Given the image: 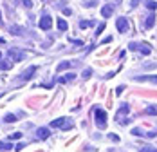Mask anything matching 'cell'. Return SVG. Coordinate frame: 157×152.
I'll list each match as a JSON object with an SVG mask.
<instances>
[{"mask_svg": "<svg viewBox=\"0 0 157 152\" xmlns=\"http://www.w3.org/2000/svg\"><path fill=\"white\" fill-rule=\"evenodd\" d=\"M51 127H54V129H63V130H71V129H72V122L67 120V118H58V120H52V122H51Z\"/></svg>", "mask_w": 157, "mask_h": 152, "instance_id": "1", "label": "cell"}, {"mask_svg": "<svg viewBox=\"0 0 157 152\" xmlns=\"http://www.w3.org/2000/svg\"><path fill=\"white\" fill-rule=\"evenodd\" d=\"M94 114H96V125H98L99 129H105V127H107V112L101 110V109H96Z\"/></svg>", "mask_w": 157, "mask_h": 152, "instance_id": "2", "label": "cell"}, {"mask_svg": "<svg viewBox=\"0 0 157 152\" xmlns=\"http://www.w3.org/2000/svg\"><path fill=\"white\" fill-rule=\"evenodd\" d=\"M130 112V105L128 103H123V105L119 107V110H117V114H116V118H117V122L121 123V125H126V118L125 114Z\"/></svg>", "mask_w": 157, "mask_h": 152, "instance_id": "3", "label": "cell"}, {"mask_svg": "<svg viewBox=\"0 0 157 152\" xmlns=\"http://www.w3.org/2000/svg\"><path fill=\"white\" fill-rule=\"evenodd\" d=\"M7 54H9V58H11L13 62H22L24 58H25V54H24L22 51H18V49H9Z\"/></svg>", "mask_w": 157, "mask_h": 152, "instance_id": "4", "label": "cell"}, {"mask_svg": "<svg viewBox=\"0 0 157 152\" xmlns=\"http://www.w3.org/2000/svg\"><path fill=\"white\" fill-rule=\"evenodd\" d=\"M40 29H44V31H49L51 27H52V18L49 15H45V16H42V20H40Z\"/></svg>", "mask_w": 157, "mask_h": 152, "instance_id": "5", "label": "cell"}, {"mask_svg": "<svg viewBox=\"0 0 157 152\" xmlns=\"http://www.w3.org/2000/svg\"><path fill=\"white\" fill-rule=\"evenodd\" d=\"M116 27H117V33H126V29H128V20L126 18H117L116 20Z\"/></svg>", "mask_w": 157, "mask_h": 152, "instance_id": "6", "label": "cell"}, {"mask_svg": "<svg viewBox=\"0 0 157 152\" xmlns=\"http://www.w3.org/2000/svg\"><path fill=\"white\" fill-rule=\"evenodd\" d=\"M130 49H132V51L139 49L143 54H150V46H148V44H130Z\"/></svg>", "mask_w": 157, "mask_h": 152, "instance_id": "7", "label": "cell"}, {"mask_svg": "<svg viewBox=\"0 0 157 152\" xmlns=\"http://www.w3.org/2000/svg\"><path fill=\"white\" fill-rule=\"evenodd\" d=\"M112 13H114V6L107 4V6H103V7H101V16H103V18H110Z\"/></svg>", "mask_w": 157, "mask_h": 152, "instance_id": "8", "label": "cell"}, {"mask_svg": "<svg viewBox=\"0 0 157 152\" xmlns=\"http://www.w3.org/2000/svg\"><path fill=\"white\" fill-rule=\"evenodd\" d=\"M36 134H38V138H40V139H47V138L51 136V130H49V129H45V127H40V129L36 130Z\"/></svg>", "mask_w": 157, "mask_h": 152, "instance_id": "9", "label": "cell"}, {"mask_svg": "<svg viewBox=\"0 0 157 152\" xmlns=\"http://www.w3.org/2000/svg\"><path fill=\"white\" fill-rule=\"evenodd\" d=\"M154 24H155V15H154V13H150L148 18H146V22H144V29H152V27H154Z\"/></svg>", "mask_w": 157, "mask_h": 152, "instance_id": "10", "label": "cell"}, {"mask_svg": "<svg viewBox=\"0 0 157 152\" xmlns=\"http://www.w3.org/2000/svg\"><path fill=\"white\" fill-rule=\"evenodd\" d=\"M13 65H15L13 60H0V69H2V71H9Z\"/></svg>", "mask_w": 157, "mask_h": 152, "instance_id": "11", "label": "cell"}, {"mask_svg": "<svg viewBox=\"0 0 157 152\" xmlns=\"http://www.w3.org/2000/svg\"><path fill=\"white\" fill-rule=\"evenodd\" d=\"M74 78H76V74H74V73H67L65 76L58 78V82H60V83H69V82H72Z\"/></svg>", "mask_w": 157, "mask_h": 152, "instance_id": "12", "label": "cell"}, {"mask_svg": "<svg viewBox=\"0 0 157 152\" xmlns=\"http://www.w3.org/2000/svg\"><path fill=\"white\" fill-rule=\"evenodd\" d=\"M71 67H72V62H62V63H58L56 71L62 73V71H67V69H71Z\"/></svg>", "mask_w": 157, "mask_h": 152, "instance_id": "13", "label": "cell"}, {"mask_svg": "<svg viewBox=\"0 0 157 152\" xmlns=\"http://www.w3.org/2000/svg\"><path fill=\"white\" fill-rule=\"evenodd\" d=\"M136 80L137 82H152V83H157V76H137Z\"/></svg>", "mask_w": 157, "mask_h": 152, "instance_id": "14", "label": "cell"}, {"mask_svg": "<svg viewBox=\"0 0 157 152\" xmlns=\"http://www.w3.org/2000/svg\"><path fill=\"white\" fill-rule=\"evenodd\" d=\"M144 114H148V116H157V105H148L144 109Z\"/></svg>", "mask_w": 157, "mask_h": 152, "instance_id": "15", "label": "cell"}, {"mask_svg": "<svg viewBox=\"0 0 157 152\" xmlns=\"http://www.w3.org/2000/svg\"><path fill=\"white\" fill-rule=\"evenodd\" d=\"M34 71H36V67L33 65V67H29V69H27V71H25V73L22 74V78H24V80H29V78H31V76L34 74Z\"/></svg>", "mask_w": 157, "mask_h": 152, "instance_id": "16", "label": "cell"}, {"mask_svg": "<svg viewBox=\"0 0 157 152\" xmlns=\"http://www.w3.org/2000/svg\"><path fill=\"white\" fill-rule=\"evenodd\" d=\"M67 27H69V26H67V22H65L63 18H58V29H60V31H67Z\"/></svg>", "mask_w": 157, "mask_h": 152, "instance_id": "17", "label": "cell"}, {"mask_svg": "<svg viewBox=\"0 0 157 152\" xmlns=\"http://www.w3.org/2000/svg\"><path fill=\"white\" fill-rule=\"evenodd\" d=\"M92 24H94V22H90V20H81V22H79V27H81V29H87V27H90Z\"/></svg>", "mask_w": 157, "mask_h": 152, "instance_id": "18", "label": "cell"}, {"mask_svg": "<svg viewBox=\"0 0 157 152\" xmlns=\"http://www.w3.org/2000/svg\"><path fill=\"white\" fill-rule=\"evenodd\" d=\"M4 122L6 123H13V122H16V116L15 114H7V116L4 118Z\"/></svg>", "mask_w": 157, "mask_h": 152, "instance_id": "19", "label": "cell"}, {"mask_svg": "<svg viewBox=\"0 0 157 152\" xmlns=\"http://www.w3.org/2000/svg\"><path fill=\"white\" fill-rule=\"evenodd\" d=\"M9 149H13V147H11V143H6V141H2V143H0V150H9Z\"/></svg>", "mask_w": 157, "mask_h": 152, "instance_id": "20", "label": "cell"}, {"mask_svg": "<svg viewBox=\"0 0 157 152\" xmlns=\"http://www.w3.org/2000/svg\"><path fill=\"white\" fill-rule=\"evenodd\" d=\"M146 7L154 11V9H157V2H154V0H150V2H146Z\"/></svg>", "mask_w": 157, "mask_h": 152, "instance_id": "21", "label": "cell"}, {"mask_svg": "<svg viewBox=\"0 0 157 152\" xmlns=\"http://www.w3.org/2000/svg\"><path fill=\"white\" fill-rule=\"evenodd\" d=\"M90 74H92V69H85V71H83V78H85V80L90 78Z\"/></svg>", "mask_w": 157, "mask_h": 152, "instance_id": "22", "label": "cell"}, {"mask_svg": "<svg viewBox=\"0 0 157 152\" xmlns=\"http://www.w3.org/2000/svg\"><path fill=\"white\" fill-rule=\"evenodd\" d=\"M132 134H136V136H144V132H143L141 129H134V130H132Z\"/></svg>", "mask_w": 157, "mask_h": 152, "instance_id": "23", "label": "cell"}, {"mask_svg": "<svg viewBox=\"0 0 157 152\" xmlns=\"http://www.w3.org/2000/svg\"><path fill=\"white\" fill-rule=\"evenodd\" d=\"M141 152H157V150L154 149V147H143Z\"/></svg>", "mask_w": 157, "mask_h": 152, "instance_id": "24", "label": "cell"}, {"mask_svg": "<svg viewBox=\"0 0 157 152\" xmlns=\"http://www.w3.org/2000/svg\"><path fill=\"white\" fill-rule=\"evenodd\" d=\"M11 31H13V34H18V36H20V34H22V33H20V27H15V26H13V27H11Z\"/></svg>", "mask_w": 157, "mask_h": 152, "instance_id": "25", "label": "cell"}, {"mask_svg": "<svg viewBox=\"0 0 157 152\" xmlns=\"http://www.w3.org/2000/svg\"><path fill=\"white\" fill-rule=\"evenodd\" d=\"M20 138H22V134H20V132H15V134L9 136V139H20Z\"/></svg>", "mask_w": 157, "mask_h": 152, "instance_id": "26", "label": "cell"}, {"mask_svg": "<svg viewBox=\"0 0 157 152\" xmlns=\"http://www.w3.org/2000/svg\"><path fill=\"white\" fill-rule=\"evenodd\" d=\"M71 42H72V44H76V46H83V42H81V40H72V38H71Z\"/></svg>", "mask_w": 157, "mask_h": 152, "instance_id": "27", "label": "cell"}, {"mask_svg": "<svg viewBox=\"0 0 157 152\" xmlns=\"http://www.w3.org/2000/svg\"><path fill=\"white\" fill-rule=\"evenodd\" d=\"M125 91V87H123V85H121V87H117V89H116V94H121V92Z\"/></svg>", "mask_w": 157, "mask_h": 152, "instance_id": "28", "label": "cell"}, {"mask_svg": "<svg viewBox=\"0 0 157 152\" xmlns=\"http://www.w3.org/2000/svg\"><path fill=\"white\" fill-rule=\"evenodd\" d=\"M24 6H27V7H31V6H33V2H31V0H24Z\"/></svg>", "mask_w": 157, "mask_h": 152, "instance_id": "29", "label": "cell"}, {"mask_svg": "<svg viewBox=\"0 0 157 152\" xmlns=\"http://www.w3.org/2000/svg\"><path fill=\"white\" fill-rule=\"evenodd\" d=\"M105 29V24H101V26H99V27H98V33H96V34H99V33H101V31Z\"/></svg>", "mask_w": 157, "mask_h": 152, "instance_id": "30", "label": "cell"}, {"mask_svg": "<svg viewBox=\"0 0 157 152\" xmlns=\"http://www.w3.org/2000/svg\"><path fill=\"white\" fill-rule=\"evenodd\" d=\"M137 2H139V0H132V4H130V6H132V7H136V6H137Z\"/></svg>", "mask_w": 157, "mask_h": 152, "instance_id": "31", "label": "cell"}, {"mask_svg": "<svg viewBox=\"0 0 157 152\" xmlns=\"http://www.w3.org/2000/svg\"><path fill=\"white\" fill-rule=\"evenodd\" d=\"M0 44H4V38H0Z\"/></svg>", "mask_w": 157, "mask_h": 152, "instance_id": "32", "label": "cell"}, {"mask_svg": "<svg viewBox=\"0 0 157 152\" xmlns=\"http://www.w3.org/2000/svg\"><path fill=\"white\" fill-rule=\"evenodd\" d=\"M0 60H2V54H0Z\"/></svg>", "mask_w": 157, "mask_h": 152, "instance_id": "33", "label": "cell"}]
</instances>
